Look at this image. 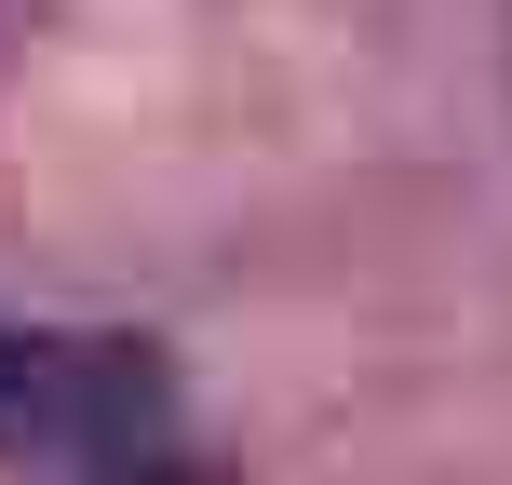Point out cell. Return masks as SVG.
Instances as JSON below:
<instances>
[{"label": "cell", "mask_w": 512, "mask_h": 485, "mask_svg": "<svg viewBox=\"0 0 512 485\" xmlns=\"http://www.w3.org/2000/svg\"><path fill=\"white\" fill-rule=\"evenodd\" d=\"M176 445V378L149 337H54L0 324V459L41 472H122Z\"/></svg>", "instance_id": "cell-1"}]
</instances>
